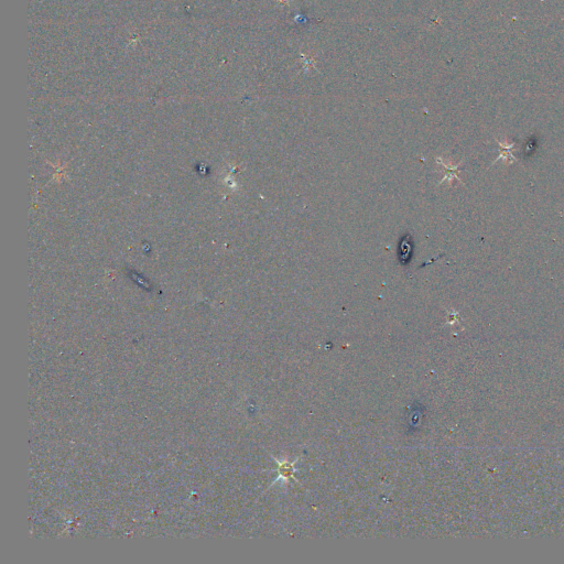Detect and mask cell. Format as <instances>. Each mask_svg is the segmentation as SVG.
Wrapping results in <instances>:
<instances>
[{
  "instance_id": "1",
  "label": "cell",
  "mask_w": 564,
  "mask_h": 564,
  "mask_svg": "<svg viewBox=\"0 0 564 564\" xmlns=\"http://www.w3.org/2000/svg\"><path fill=\"white\" fill-rule=\"evenodd\" d=\"M499 147H501V155L497 158L496 160H494L493 163L491 165V167H493L495 163L499 160H507L508 163H512L516 161V158H514L513 155V149L516 148V143L512 142V143H507V142H502L497 140Z\"/></svg>"
}]
</instances>
